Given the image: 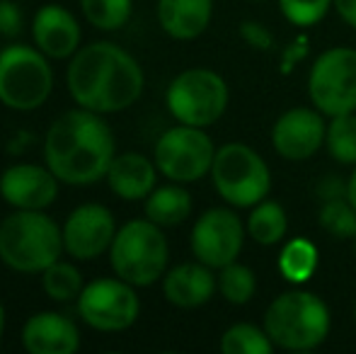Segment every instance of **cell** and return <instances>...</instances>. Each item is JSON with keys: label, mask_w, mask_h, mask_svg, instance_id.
<instances>
[{"label": "cell", "mask_w": 356, "mask_h": 354, "mask_svg": "<svg viewBox=\"0 0 356 354\" xmlns=\"http://www.w3.org/2000/svg\"><path fill=\"white\" fill-rule=\"evenodd\" d=\"M327 124L323 112L293 107L284 112L272 127V146L286 161H308L325 146Z\"/></svg>", "instance_id": "obj_14"}, {"label": "cell", "mask_w": 356, "mask_h": 354, "mask_svg": "<svg viewBox=\"0 0 356 354\" xmlns=\"http://www.w3.org/2000/svg\"><path fill=\"white\" fill-rule=\"evenodd\" d=\"M213 17V0H158V22L168 37L189 42L207 32Z\"/></svg>", "instance_id": "obj_20"}, {"label": "cell", "mask_w": 356, "mask_h": 354, "mask_svg": "<svg viewBox=\"0 0 356 354\" xmlns=\"http://www.w3.org/2000/svg\"><path fill=\"white\" fill-rule=\"evenodd\" d=\"M347 199L352 202V207L356 209V166H354L352 177L347 179Z\"/></svg>", "instance_id": "obj_35"}, {"label": "cell", "mask_w": 356, "mask_h": 354, "mask_svg": "<svg viewBox=\"0 0 356 354\" xmlns=\"http://www.w3.org/2000/svg\"><path fill=\"white\" fill-rule=\"evenodd\" d=\"M245 243V226L238 214L223 207L204 211L192 226V255L211 269H220L238 260Z\"/></svg>", "instance_id": "obj_12"}, {"label": "cell", "mask_w": 356, "mask_h": 354, "mask_svg": "<svg viewBox=\"0 0 356 354\" xmlns=\"http://www.w3.org/2000/svg\"><path fill=\"white\" fill-rule=\"evenodd\" d=\"M318 269V248L308 241V238H293L282 248L279 255V272L284 274L289 282L303 284L313 277Z\"/></svg>", "instance_id": "obj_23"}, {"label": "cell", "mask_w": 356, "mask_h": 354, "mask_svg": "<svg viewBox=\"0 0 356 354\" xmlns=\"http://www.w3.org/2000/svg\"><path fill=\"white\" fill-rule=\"evenodd\" d=\"M308 54H310V39L305 34H300L291 44H286V49L282 51V73L289 76L300 61L308 58Z\"/></svg>", "instance_id": "obj_33"}, {"label": "cell", "mask_w": 356, "mask_h": 354, "mask_svg": "<svg viewBox=\"0 0 356 354\" xmlns=\"http://www.w3.org/2000/svg\"><path fill=\"white\" fill-rule=\"evenodd\" d=\"M274 342L264 328L252 323H235L220 335V352L223 354H272Z\"/></svg>", "instance_id": "obj_26"}, {"label": "cell", "mask_w": 356, "mask_h": 354, "mask_svg": "<svg viewBox=\"0 0 356 354\" xmlns=\"http://www.w3.org/2000/svg\"><path fill=\"white\" fill-rule=\"evenodd\" d=\"M334 10L349 27L356 29V0H334Z\"/></svg>", "instance_id": "obj_34"}, {"label": "cell", "mask_w": 356, "mask_h": 354, "mask_svg": "<svg viewBox=\"0 0 356 354\" xmlns=\"http://www.w3.org/2000/svg\"><path fill=\"white\" fill-rule=\"evenodd\" d=\"M192 194L179 182H170L163 187H155L143 199V214L153 223L163 228H175L192 216Z\"/></svg>", "instance_id": "obj_21"}, {"label": "cell", "mask_w": 356, "mask_h": 354, "mask_svg": "<svg viewBox=\"0 0 356 354\" xmlns=\"http://www.w3.org/2000/svg\"><path fill=\"white\" fill-rule=\"evenodd\" d=\"M34 47L54 61H66L80 49L83 29L75 15L58 3H47L34 13L32 19Z\"/></svg>", "instance_id": "obj_16"}, {"label": "cell", "mask_w": 356, "mask_h": 354, "mask_svg": "<svg viewBox=\"0 0 356 354\" xmlns=\"http://www.w3.org/2000/svg\"><path fill=\"white\" fill-rule=\"evenodd\" d=\"M61 226L47 211L15 209L0 221V262L19 274H42L63 255Z\"/></svg>", "instance_id": "obj_3"}, {"label": "cell", "mask_w": 356, "mask_h": 354, "mask_svg": "<svg viewBox=\"0 0 356 354\" xmlns=\"http://www.w3.org/2000/svg\"><path fill=\"white\" fill-rule=\"evenodd\" d=\"M24 27V15L17 3L13 0H0V37H17Z\"/></svg>", "instance_id": "obj_32"}, {"label": "cell", "mask_w": 356, "mask_h": 354, "mask_svg": "<svg viewBox=\"0 0 356 354\" xmlns=\"http://www.w3.org/2000/svg\"><path fill=\"white\" fill-rule=\"evenodd\" d=\"M228 99V83L211 68H187L172 78L165 92V104L175 122L202 129L223 117Z\"/></svg>", "instance_id": "obj_8"}, {"label": "cell", "mask_w": 356, "mask_h": 354, "mask_svg": "<svg viewBox=\"0 0 356 354\" xmlns=\"http://www.w3.org/2000/svg\"><path fill=\"white\" fill-rule=\"evenodd\" d=\"M158 166L136 151L117 153L107 170V187L124 202H143L158 187Z\"/></svg>", "instance_id": "obj_19"}, {"label": "cell", "mask_w": 356, "mask_h": 354, "mask_svg": "<svg viewBox=\"0 0 356 354\" xmlns=\"http://www.w3.org/2000/svg\"><path fill=\"white\" fill-rule=\"evenodd\" d=\"M61 179L44 163H15L0 175V197L13 209H37L47 211L58 197Z\"/></svg>", "instance_id": "obj_15"}, {"label": "cell", "mask_w": 356, "mask_h": 354, "mask_svg": "<svg viewBox=\"0 0 356 354\" xmlns=\"http://www.w3.org/2000/svg\"><path fill=\"white\" fill-rule=\"evenodd\" d=\"M325 148L342 166H356V112L330 117Z\"/></svg>", "instance_id": "obj_25"}, {"label": "cell", "mask_w": 356, "mask_h": 354, "mask_svg": "<svg viewBox=\"0 0 356 354\" xmlns=\"http://www.w3.org/2000/svg\"><path fill=\"white\" fill-rule=\"evenodd\" d=\"M354 321H356V301H354Z\"/></svg>", "instance_id": "obj_37"}, {"label": "cell", "mask_w": 356, "mask_h": 354, "mask_svg": "<svg viewBox=\"0 0 356 354\" xmlns=\"http://www.w3.org/2000/svg\"><path fill=\"white\" fill-rule=\"evenodd\" d=\"M320 226L327 236L337 241H349L356 236V209L347 197L325 199L320 207Z\"/></svg>", "instance_id": "obj_29"}, {"label": "cell", "mask_w": 356, "mask_h": 354, "mask_svg": "<svg viewBox=\"0 0 356 354\" xmlns=\"http://www.w3.org/2000/svg\"><path fill=\"white\" fill-rule=\"evenodd\" d=\"M24 352L29 354H73L80 350V330L68 316L56 311H39L29 316L19 332Z\"/></svg>", "instance_id": "obj_17"}, {"label": "cell", "mask_w": 356, "mask_h": 354, "mask_svg": "<svg viewBox=\"0 0 356 354\" xmlns=\"http://www.w3.org/2000/svg\"><path fill=\"white\" fill-rule=\"evenodd\" d=\"M330 308L318 293L291 289L274 298L264 311V330L274 347L289 352H308L330 335Z\"/></svg>", "instance_id": "obj_4"}, {"label": "cell", "mask_w": 356, "mask_h": 354, "mask_svg": "<svg viewBox=\"0 0 356 354\" xmlns=\"http://www.w3.org/2000/svg\"><path fill=\"white\" fill-rule=\"evenodd\" d=\"M51 92L54 68L47 54L27 44L0 49V104L15 112H34Z\"/></svg>", "instance_id": "obj_6"}, {"label": "cell", "mask_w": 356, "mask_h": 354, "mask_svg": "<svg viewBox=\"0 0 356 354\" xmlns=\"http://www.w3.org/2000/svg\"><path fill=\"white\" fill-rule=\"evenodd\" d=\"M5 325H8V318H5V306L0 303V340L5 335Z\"/></svg>", "instance_id": "obj_36"}, {"label": "cell", "mask_w": 356, "mask_h": 354, "mask_svg": "<svg viewBox=\"0 0 356 354\" xmlns=\"http://www.w3.org/2000/svg\"><path fill=\"white\" fill-rule=\"evenodd\" d=\"M354 250H356V236H354Z\"/></svg>", "instance_id": "obj_38"}, {"label": "cell", "mask_w": 356, "mask_h": 354, "mask_svg": "<svg viewBox=\"0 0 356 354\" xmlns=\"http://www.w3.org/2000/svg\"><path fill=\"white\" fill-rule=\"evenodd\" d=\"M286 231H289V216L282 204L272 199H262L259 204H254L248 218V233L254 243L264 248L277 246L286 238Z\"/></svg>", "instance_id": "obj_22"}, {"label": "cell", "mask_w": 356, "mask_h": 354, "mask_svg": "<svg viewBox=\"0 0 356 354\" xmlns=\"http://www.w3.org/2000/svg\"><path fill=\"white\" fill-rule=\"evenodd\" d=\"M117 156L114 131L104 114L75 107L54 119L44 136V163L61 184L90 187L107 177Z\"/></svg>", "instance_id": "obj_2"}, {"label": "cell", "mask_w": 356, "mask_h": 354, "mask_svg": "<svg viewBox=\"0 0 356 354\" xmlns=\"http://www.w3.org/2000/svg\"><path fill=\"white\" fill-rule=\"evenodd\" d=\"M211 179L220 199L238 209H252L272 192V170L267 161L248 143H225L216 148Z\"/></svg>", "instance_id": "obj_7"}, {"label": "cell", "mask_w": 356, "mask_h": 354, "mask_svg": "<svg viewBox=\"0 0 356 354\" xmlns=\"http://www.w3.org/2000/svg\"><path fill=\"white\" fill-rule=\"evenodd\" d=\"M240 37H243V42L248 47L257 49V51H269L274 47V37L269 32V27L262 22H254V19H245L240 24Z\"/></svg>", "instance_id": "obj_31"}, {"label": "cell", "mask_w": 356, "mask_h": 354, "mask_svg": "<svg viewBox=\"0 0 356 354\" xmlns=\"http://www.w3.org/2000/svg\"><path fill=\"white\" fill-rule=\"evenodd\" d=\"M218 289V277L204 262H182L165 272L163 296L177 308H199L213 298Z\"/></svg>", "instance_id": "obj_18"}, {"label": "cell", "mask_w": 356, "mask_h": 354, "mask_svg": "<svg viewBox=\"0 0 356 354\" xmlns=\"http://www.w3.org/2000/svg\"><path fill=\"white\" fill-rule=\"evenodd\" d=\"M170 246L163 226L150 218H131L114 236L109 248V265L117 277L136 289L160 282L168 272Z\"/></svg>", "instance_id": "obj_5"}, {"label": "cell", "mask_w": 356, "mask_h": 354, "mask_svg": "<svg viewBox=\"0 0 356 354\" xmlns=\"http://www.w3.org/2000/svg\"><path fill=\"white\" fill-rule=\"evenodd\" d=\"M80 321L97 332H124L141 316L136 287L122 277H102L85 284L75 298Z\"/></svg>", "instance_id": "obj_9"}, {"label": "cell", "mask_w": 356, "mask_h": 354, "mask_svg": "<svg viewBox=\"0 0 356 354\" xmlns=\"http://www.w3.org/2000/svg\"><path fill=\"white\" fill-rule=\"evenodd\" d=\"M332 5L334 0H279L282 15L296 27H313V24H318L330 13Z\"/></svg>", "instance_id": "obj_30"}, {"label": "cell", "mask_w": 356, "mask_h": 354, "mask_svg": "<svg viewBox=\"0 0 356 354\" xmlns=\"http://www.w3.org/2000/svg\"><path fill=\"white\" fill-rule=\"evenodd\" d=\"M117 218L104 204L88 202L75 207L63 221V250L78 262H90L109 252L117 236Z\"/></svg>", "instance_id": "obj_13"}, {"label": "cell", "mask_w": 356, "mask_h": 354, "mask_svg": "<svg viewBox=\"0 0 356 354\" xmlns=\"http://www.w3.org/2000/svg\"><path fill=\"white\" fill-rule=\"evenodd\" d=\"M213 158L216 146L211 136L202 127L189 124L170 127L153 148V161L160 175L179 184H192L204 175H211Z\"/></svg>", "instance_id": "obj_10"}, {"label": "cell", "mask_w": 356, "mask_h": 354, "mask_svg": "<svg viewBox=\"0 0 356 354\" xmlns=\"http://www.w3.org/2000/svg\"><path fill=\"white\" fill-rule=\"evenodd\" d=\"M85 282L80 269L73 262L56 260L54 265H49L42 272V289L51 301L56 303H68L75 301L83 291Z\"/></svg>", "instance_id": "obj_24"}, {"label": "cell", "mask_w": 356, "mask_h": 354, "mask_svg": "<svg viewBox=\"0 0 356 354\" xmlns=\"http://www.w3.org/2000/svg\"><path fill=\"white\" fill-rule=\"evenodd\" d=\"M85 19L99 32H117L131 19L134 0H80Z\"/></svg>", "instance_id": "obj_27"}, {"label": "cell", "mask_w": 356, "mask_h": 354, "mask_svg": "<svg viewBox=\"0 0 356 354\" xmlns=\"http://www.w3.org/2000/svg\"><path fill=\"white\" fill-rule=\"evenodd\" d=\"M218 291L233 306H245L257 291V277L248 265H240L235 260L218 269Z\"/></svg>", "instance_id": "obj_28"}, {"label": "cell", "mask_w": 356, "mask_h": 354, "mask_svg": "<svg viewBox=\"0 0 356 354\" xmlns=\"http://www.w3.org/2000/svg\"><path fill=\"white\" fill-rule=\"evenodd\" d=\"M66 88L78 107L107 117L141 99L145 76L141 63L127 49L112 42H92L71 56Z\"/></svg>", "instance_id": "obj_1"}, {"label": "cell", "mask_w": 356, "mask_h": 354, "mask_svg": "<svg viewBox=\"0 0 356 354\" xmlns=\"http://www.w3.org/2000/svg\"><path fill=\"white\" fill-rule=\"evenodd\" d=\"M308 95L325 117L356 112V49L334 47L320 54L308 73Z\"/></svg>", "instance_id": "obj_11"}]
</instances>
